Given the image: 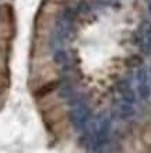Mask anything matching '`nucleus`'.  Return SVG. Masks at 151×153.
Here are the masks:
<instances>
[{
    "label": "nucleus",
    "mask_w": 151,
    "mask_h": 153,
    "mask_svg": "<svg viewBox=\"0 0 151 153\" xmlns=\"http://www.w3.org/2000/svg\"><path fill=\"white\" fill-rule=\"evenodd\" d=\"M122 96V101H126V102H130V104H134L136 102V93L133 91V88H127L124 90L123 93H120Z\"/></svg>",
    "instance_id": "8"
},
{
    "label": "nucleus",
    "mask_w": 151,
    "mask_h": 153,
    "mask_svg": "<svg viewBox=\"0 0 151 153\" xmlns=\"http://www.w3.org/2000/svg\"><path fill=\"white\" fill-rule=\"evenodd\" d=\"M137 93L141 100H148L151 97V87L150 82H143V83H137Z\"/></svg>",
    "instance_id": "6"
},
{
    "label": "nucleus",
    "mask_w": 151,
    "mask_h": 153,
    "mask_svg": "<svg viewBox=\"0 0 151 153\" xmlns=\"http://www.w3.org/2000/svg\"><path fill=\"white\" fill-rule=\"evenodd\" d=\"M136 42L140 47L144 53H150L151 52V23L150 21H144L141 23L140 28H138V33L136 35Z\"/></svg>",
    "instance_id": "3"
},
{
    "label": "nucleus",
    "mask_w": 151,
    "mask_h": 153,
    "mask_svg": "<svg viewBox=\"0 0 151 153\" xmlns=\"http://www.w3.org/2000/svg\"><path fill=\"white\" fill-rule=\"evenodd\" d=\"M69 120L74 131L82 132L85 129V126L88 125V122L91 121V111L84 102H80L77 105H73V108L70 110Z\"/></svg>",
    "instance_id": "1"
},
{
    "label": "nucleus",
    "mask_w": 151,
    "mask_h": 153,
    "mask_svg": "<svg viewBox=\"0 0 151 153\" xmlns=\"http://www.w3.org/2000/svg\"><path fill=\"white\" fill-rule=\"evenodd\" d=\"M147 7H148V10H150V13H151V0H147Z\"/></svg>",
    "instance_id": "11"
},
{
    "label": "nucleus",
    "mask_w": 151,
    "mask_h": 153,
    "mask_svg": "<svg viewBox=\"0 0 151 153\" xmlns=\"http://www.w3.org/2000/svg\"><path fill=\"white\" fill-rule=\"evenodd\" d=\"M109 131H110V121L109 118H101L98 122L95 138L92 142L91 150L94 153H102L105 149L108 140H109Z\"/></svg>",
    "instance_id": "2"
},
{
    "label": "nucleus",
    "mask_w": 151,
    "mask_h": 153,
    "mask_svg": "<svg viewBox=\"0 0 151 153\" xmlns=\"http://www.w3.org/2000/svg\"><path fill=\"white\" fill-rule=\"evenodd\" d=\"M59 96L62 98H64V100H71V98L76 96L73 87H71V84L70 83L62 84V87H60V90H59Z\"/></svg>",
    "instance_id": "7"
},
{
    "label": "nucleus",
    "mask_w": 151,
    "mask_h": 153,
    "mask_svg": "<svg viewBox=\"0 0 151 153\" xmlns=\"http://www.w3.org/2000/svg\"><path fill=\"white\" fill-rule=\"evenodd\" d=\"M113 1H116V0H98V3L99 4H110V3H113Z\"/></svg>",
    "instance_id": "10"
},
{
    "label": "nucleus",
    "mask_w": 151,
    "mask_h": 153,
    "mask_svg": "<svg viewBox=\"0 0 151 153\" xmlns=\"http://www.w3.org/2000/svg\"><path fill=\"white\" fill-rule=\"evenodd\" d=\"M53 62H55L57 66H66L69 65V55L67 52L62 49V48H57L53 52Z\"/></svg>",
    "instance_id": "5"
},
{
    "label": "nucleus",
    "mask_w": 151,
    "mask_h": 153,
    "mask_svg": "<svg viewBox=\"0 0 151 153\" xmlns=\"http://www.w3.org/2000/svg\"><path fill=\"white\" fill-rule=\"evenodd\" d=\"M116 114H118L120 120H129V118H132L134 115V107L130 102L122 101L116 107Z\"/></svg>",
    "instance_id": "4"
},
{
    "label": "nucleus",
    "mask_w": 151,
    "mask_h": 153,
    "mask_svg": "<svg viewBox=\"0 0 151 153\" xmlns=\"http://www.w3.org/2000/svg\"><path fill=\"white\" fill-rule=\"evenodd\" d=\"M150 77H151V69H150Z\"/></svg>",
    "instance_id": "12"
},
{
    "label": "nucleus",
    "mask_w": 151,
    "mask_h": 153,
    "mask_svg": "<svg viewBox=\"0 0 151 153\" xmlns=\"http://www.w3.org/2000/svg\"><path fill=\"white\" fill-rule=\"evenodd\" d=\"M90 10V7H88V4L85 3V1H81V3H78V6H77V11H88Z\"/></svg>",
    "instance_id": "9"
}]
</instances>
